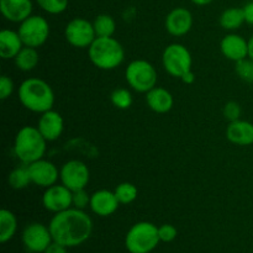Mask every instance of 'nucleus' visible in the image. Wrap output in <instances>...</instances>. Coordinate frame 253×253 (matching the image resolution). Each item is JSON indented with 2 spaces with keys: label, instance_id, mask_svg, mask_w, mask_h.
Returning a JSON list of instances; mask_svg holds the SVG:
<instances>
[{
  "label": "nucleus",
  "instance_id": "f257e3e1",
  "mask_svg": "<svg viewBox=\"0 0 253 253\" xmlns=\"http://www.w3.org/2000/svg\"><path fill=\"white\" fill-rule=\"evenodd\" d=\"M48 227L54 242L66 247H76L90 237L93 221L84 210L69 208L54 214Z\"/></svg>",
  "mask_w": 253,
  "mask_h": 253
},
{
  "label": "nucleus",
  "instance_id": "f03ea898",
  "mask_svg": "<svg viewBox=\"0 0 253 253\" xmlns=\"http://www.w3.org/2000/svg\"><path fill=\"white\" fill-rule=\"evenodd\" d=\"M21 105L32 113L43 114L52 110L54 93L47 82L40 78H27L20 84L17 90Z\"/></svg>",
  "mask_w": 253,
  "mask_h": 253
},
{
  "label": "nucleus",
  "instance_id": "7ed1b4c3",
  "mask_svg": "<svg viewBox=\"0 0 253 253\" xmlns=\"http://www.w3.org/2000/svg\"><path fill=\"white\" fill-rule=\"evenodd\" d=\"M48 141L42 136L40 130L35 126H24L17 131L14 141L15 156L24 165L43 158Z\"/></svg>",
  "mask_w": 253,
  "mask_h": 253
},
{
  "label": "nucleus",
  "instance_id": "20e7f679",
  "mask_svg": "<svg viewBox=\"0 0 253 253\" xmlns=\"http://www.w3.org/2000/svg\"><path fill=\"white\" fill-rule=\"evenodd\" d=\"M91 63L103 71H111L120 66L125 59V51L120 42L111 37H96L88 48Z\"/></svg>",
  "mask_w": 253,
  "mask_h": 253
},
{
  "label": "nucleus",
  "instance_id": "39448f33",
  "mask_svg": "<svg viewBox=\"0 0 253 253\" xmlns=\"http://www.w3.org/2000/svg\"><path fill=\"white\" fill-rule=\"evenodd\" d=\"M160 241L158 227L152 222L141 221L128 230L125 246L130 253H150L157 247Z\"/></svg>",
  "mask_w": 253,
  "mask_h": 253
},
{
  "label": "nucleus",
  "instance_id": "423d86ee",
  "mask_svg": "<svg viewBox=\"0 0 253 253\" xmlns=\"http://www.w3.org/2000/svg\"><path fill=\"white\" fill-rule=\"evenodd\" d=\"M125 78L128 85L137 93H147L157 86V71L152 63L145 59H135L125 71Z\"/></svg>",
  "mask_w": 253,
  "mask_h": 253
},
{
  "label": "nucleus",
  "instance_id": "0eeeda50",
  "mask_svg": "<svg viewBox=\"0 0 253 253\" xmlns=\"http://www.w3.org/2000/svg\"><path fill=\"white\" fill-rule=\"evenodd\" d=\"M162 64L168 74L180 78L183 74L192 71V54L184 44L170 43L163 51Z\"/></svg>",
  "mask_w": 253,
  "mask_h": 253
},
{
  "label": "nucleus",
  "instance_id": "6e6552de",
  "mask_svg": "<svg viewBox=\"0 0 253 253\" xmlns=\"http://www.w3.org/2000/svg\"><path fill=\"white\" fill-rule=\"evenodd\" d=\"M17 32L24 42V46L37 48L48 40L49 24L44 17L40 15H31L26 20L20 22Z\"/></svg>",
  "mask_w": 253,
  "mask_h": 253
},
{
  "label": "nucleus",
  "instance_id": "1a4fd4ad",
  "mask_svg": "<svg viewBox=\"0 0 253 253\" xmlns=\"http://www.w3.org/2000/svg\"><path fill=\"white\" fill-rule=\"evenodd\" d=\"M64 37L71 46L77 48H89L96 39L93 22L83 17H76L67 24Z\"/></svg>",
  "mask_w": 253,
  "mask_h": 253
},
{
  "label": "nucleus",
  "instance_id": "9d476101",
  "mask_svg": "<svg viewBox=\"0 0 253 253\" xmlns=\"http://www.w3.org/2000/svg\"><path fill=\"white\" fill-rule=\"evenodd\" d=\"M59 179L72 192L85 189L90 179L88 166L79 160H71L62 166L59 170Z\"/></svg>",
  "mask_w": 253,
  "mask_h": 253
},
{
  "label": "nucleus",
  "instance_id": "9b49d317",
  "mask_svg": "<svg viewBox=\"0 0 253 253\" xmlns=\"http://www.w3.org/2000/svg\"><path fill=\"white\" fill-rule=\"evenodd\" d=\"M42 204L48 211L61 212L73 207V192L63 184L51 185L42 195Z\"/></svg>",
  "mask_w": 253,
  "mask_h": 253
},
{
  "label": "nucleus",
  "instance_id": "f8f14e48",
  "mask_svg": "<svg viewBox=\"0 0 253 253\" xmlns=\"http://www.w3.org/2000/svg\"><path fill=\"white\" fill-rule=\"evenodd\" d=\"M22 242L30 252H44L47 247L53 242L49 227L40 222H34L25 227L22 232Z\"/></svg>",
  "mask_w": 253,
  "mask_h": 253
},
{
  "label": "nucleus",
  "instance_id": "ddd939ff",
  "mask_svg": "<svg viewBox=\"0 0 253 253\" xmlns=\"http://www.w3.org/2000/svg\"><path fill=\"white\" fill-rule=\"evenodd\" d=\"M29 172L31 177V182L34 184L39 185L42 188H48L51 185H54L59 178V170L56 166L49 161L41 160L35 161L30 163Z\"/></svg>",
  "mask_w": 253,
  "mask_h": 253
},
{
  "label": "nucleus",
  "instance_id": "4468645a",
  "mask_svg": "<svg viewBox=\"0 0 253 253\" xmlns=\"http://www.w3.org/2000/svg\"><path fill=\"white\" fill-rule=\"evenodd\" d=\"M165 26L168 34L172 36H184L193 27L192 12L185 7H175L166 17Z\"/></svg>",
  "mask_w": 253,
  "mask_h": 253
},
{
  "label": "nucleus",
  "instance_id": "2eb2a0df",
  "mask_svg": "<svg viewBox=\"0 0 253 253\" xmlns=\"http://www.w3.org/2000/svg\"><path fill=\"white\" fill-rule=\"evenodd\" d=\"M220 51L225 58L235 63L249 57V41L237 34H229L220 42Z\"/></svg>",
  "mask_w": 253,
  "mask_h": 253
},
{
  "label": "nucleus",
  "instance_id": "dca6fc26",
  "mask_svg": "<svg viewBox=\"0 0 253 253\" xmlns=\"http://www.w3.org/2000/svg\"><path fill=\"white\" fill-rule=\"evenodd\" d=\"M119 200L116 198L115 193L110 192L108 189H100L93 193L90 197V207L91 211L98 216H110L118 210Z\"/></svg>",
  "mask_w": 253,
  "mask_h": 253
},
{
  "label": "nucleus",
  "instance_id": "f3484780",
  "mask_svg": "<svg viewBox=\"0 0 253 253\" xmlns=\"http://www.w3.org/2000/svg\"><path fill=\"white\" fill-rule=\"evenodd\" d=\"M37 128L47 141H56L61 137L64 128V121L61 114L52 110L41 114L37 124Z\"/></svg>",
  "mask_w": 253,
  "mask_h": 253
},
{
  "label": "nucleus",
  "instance_id": "a211bd4d",
  "mask_svg": "<svg viewBox=\"0 0 253 253\" xmlns=\"http://www.w3.org/2000/svg\"><path fill=\"white\" fill-rule=\"evenodd\" d=\"M0 11L2 16L11 22H22L31 16V0H0Z\"/></svg>",
  "mask_w": 253,
  "mask_h": 253
},
{
  "label": "nucleus",
  "instance_id": "6ab92c4d",
  "mask_svg": "<svg viewBox=\"0 0 253 253\" xmlns=\"http://www.w3.org/2000/svg\"><path fill=\"white\" fill-rule=\"evenodd\" d=\"M226 137L231 143L237 146L253 145V124L250 121H231L226 128Z\"/></svg>",
  "mask_w": 253,
  "mask_h": 253
},
{
  "label": "nucleus",
  "instance_id": "aec40b11",
  "mask_svg": "<svg viewBox=\"0 0 253 253\" xmlns=\"http://www.w3.org/2000/svg\"><path fill=\"white\" fill-rule=\"evenodd\" d=\"M146 103L148 108L157 114H166L172 110L174 99L167 89L155 86L146 93Z\"/></svg>",
  "mask_w": 253,
  "mask_h": 253
},
{
  "label": "nucleus",
  "instance_id": "412c9836",
  "mask_svg": "<svg viewBox=\"0 0 253 253\" xmlns=\"http://www.w3.org/2000/svg\"><path fill=\"white\" fill-rule=\"evenodd\" d=\"M22 47H24V42L19 32L7 29L0 32V56L2 59L15 58Z\"/></svg>",
  "mask_w": 253,
  "mask_h": 253
},
{
  "label": "nucleus",
  "instance_id": "4be33fe9",
  "mask_svg": "<svg viewBox=\"0 0 253 253\" xmlns=\"http://www.w3.org/2000/svg\"><path fill=\"white\" fill-rule=\"evenodd\" d=\"M220 26L227 31H235L239 30L240 27L244 25L245 21V14L244 9L241 7H229V9L224 10L222 14L220 15Z\"/></svg>",
  "mask_w": 253,
  "mask_h": 253
},
{
  "label": "nucleus",
  "instance_id": "5701e85b",
  "mask_svg": "<svg viewBox=\"0 0 253 253\" xmlns=\"http://www.w3.org/2000/svg\"><path fill=\"white\" fill-rule=\"evenodd\" d=\"M15 66L24 72H30L37 67L40 62V54L37 52V48L34 47H22L21 51L19 52L16 57L14 58Z\"/></svg>",
  "mask_w": 253,
  "mask_h": 253
},
{
  "label": "nucleus",
  "instance_id": "b1692460",
  "mask_svg": "<svg viewBox=\"0 0 253 253\" xmlns=\"http://www.w3.org/2000/svg\"><path fill=\"white\" fill-rule=\"evenodd\" d=\"M17 229L16 216L10 210L2 209L0 211V242L6 244L14 237Z\"/></svg>",
  "mask_w": 253,
  "mask_h": 253
},
{
  "label": "nucleus",
  "instance_id": "393cba45",
  "mask_svg": "<svg viewBox=\"0 0 253 253\" xmlns=\"http://www.w3.org/2000/svg\"><path fill=\"white\" fill-rule=\"evenodd\" d=\"M96 37H111L115 34L116 22L110 15L101 14L95 17L93 22Z\"/></svg>",
  "mask_w": 253,
  "mask_h": 253
},
{
  "label": "nucleus",
  "instance_id": "a878e982",
  "mask_svg": "<svg viewBox=\"0 0 253 253\" xmlns=\"http://www.w3.org/2000/svg\"><path fill=\"white\" fill-rule=\"evenodd\" d=\"M30 183L32 182L31 177H30L29 166L27 165L15 168V169H12L11 173L9 174V184L12 189H25L26 187H29Z\"/></svg>",
  "mask_w": 253,
  "mask_h": 253
},
{
  "label": "nucleus",
  "instance_id": "bb28decb",
  "mask_svg": "<svg viewBox=\"0 0 253 253\" xmlns=\"http://www.w3.org/2000/svg\"><path fill=\"white\" fill-rule=\"evenodd\" d=\"M114 193H115L116 198H118L120 204H131L132 202H135L138 195V190L136 188V185L128 182L120 183L115 188Z\"/></svg>",
  "mask_w": 253,
  "mask_h": 253
},
{
  "label": "nucleus",
  "instance_id": "cd10ccee",
  "mask_svg": "<svg viewBox=\"0 0 253 253\" xmlns=\"http://www.w3.org/2000/svg\"><path fill=\"white\" fill-rule=\"evenodd\" d=\"M110 100L115 108L120 110H126L132 105V94L128 89L119 88L111 93Z\"/></svg>",
  "mask_w": 253,
  "mask_h": 253
},
{
  "label": "nucleus",
  "instance_id": "c85d7f7f",
  "mask_svg": "<svg viewBox=\"0 0 253 253\" xmlns=\"http://www.w3.org/2000/svg\"><path fill=\"white\" fill-rule=\"evenodd\" d=\"M36 2L43 11L52 15H58L66 11L69 0H36Z\"/></svg>",
  "mask_w": 253,
  "mask_h": 253
},
{
  "label": "nucleus",
  "instance_id": "c756f323",
  "mask_svg": "<svg viewBox=\"0 0 253 253\" xmlns=\"http://www.w3.org/2000/svg\"><path fill=\"white\" fill-rule=\"evenodd\" d=\"M235 71L242 81L247 82V83H253V59L247 57L242 61L236 62Z\"/></svg>",
  "mask_w": 253,
  "mask_h": 253
},
{
  "label": "nucleus",
  "instance_id": "7c9ffc66",
  "mask_svg": "<svg viewBox=\"0 0 253 253\" xmlns=\"http://www.w3.org/2000/svg\"><path fill=\"white\" fill-rule=\"evenodd\" d=\"M222 113H224L225 119L229 120L230 123L231 121H236L241 116V106L236 101H229V103L225 104Z\"/></svg>",
  "mask_w": 253,
  "mask_h": 253
},
{
  "label": "nucleus",
  "instance_id": "2f4dec72",
  "mask_svg": "<svg viewBox=\"0 0 253 253\" xmlns=\"http://www.w3.org/2000/svg\"><path fill=\"white\" fill-rule=\"evenodd\" d=\"M90 197L91 195H89L85 189L76 190L73 192V207L77 209L84 210L90 204Z\"/></svg>",
  "mask_w": 253,
  "mask_h": 253
},
{
  "label": "nucleus",
  "instance_id": "473e14b6",
  "mask_svg": "<svg viewBox=\"0 0 253 253\" xmlns=\"http://www.w3.org/2000/svg\"><path fill=\"white\" fill-rule=\"evenodd\" d=\"M158 235H160V240L162 242H172L177 237L178 231L173 225L165 224L158 227Z\"/></svg>",
  "mask_w": 253,
  "mask_h": 253
},
{
  "label": "nucleus",
  "instance_id": "72a5a7b5",
  "mask_svg": "<svg viewBox=\"0 0 253 253\" xmlns=\"http://www.w3.org/2000/svg\"><path fill=\"white\" fill-rule=\"evenodd\" d=\"M14 91V82L7 76L0 77V99L6 100Z\"/></svg>",
  "mask_w": 253,
  "mask_h": 253
},
{
  "label": "nucleus",
  "instance_id": "f704fd0d",
  "mask_svg": "<svg viewBox=\"0 0 253 253\" xmlns=\"http://www.w3.org/2000/svg\"><path fill=\"white\" fill-rule=\"evenodd\" d=\"M242 9H244L245 21H246L247 24L253 25V1L247 2Z\"/></svg>",
  "mask_w": 253,
  "mask_h": 253
},
{
  "label": "nucleus",
  "instance_id": "c9c22d12",
  "mask_svg": "<svg viewBox=\"0 0 253 253\" xmlns=\"http://www.w3.org/2000/svg\"><path fill=\"white\" fill-rule=\"evenodd\" d=\"M67 247L63 246V245H59L57 242H52L47 250L43 253H67Z\"/></svg>",
  "mask_w": 253,
  "mask_h": 253
},
{
  "label": "nucleus",
  "instance_id": "e433bc0d",
  "mask_svg": "<svg viewBox=\"0 0 253 253\" xmlns=\"http://www.w3.org/2000/svg\"><path fill=\"white\" fill-rule=\"evenodd\" d=\"M180 79L183 81V83L190 85V84H193L195 82V76L192 71H189V72H187L185 74H183V76L180 77Z\"/></svg>",
  "mask_w": 253,
  "mask_h": 253
},
{
  "label": "nucleus",
  "instance_id": "4c0bfd02",
  "mask_svg": "<svg viewBox=\"0 0 253 253\" xmlns=\"http://www.w3.org/2000/svg\"><path fill=\"white\" fill-rule=\"evenodd\" d=\"M190 1L194 2L195 5H199V6H204V5H209L214 0H190Z\"/></svg>",
  "mask_w": 253,
  "mask_h": 253
},
{
  "label": "nucleus",
  "instance_id": "58836bf2",
  "mask_svg": "<svg viewBox=\"0 0 253 253\" xmlns=\"http://www.w3.org/2000/svg\"><path fill=\"white\" fill-rule=\"evenodd\" d=\"M249 58L253 59V35L249 40Z\"/></svg>",
  "mask_w": 253,
  "mask_h": 253
}]
</instances>
